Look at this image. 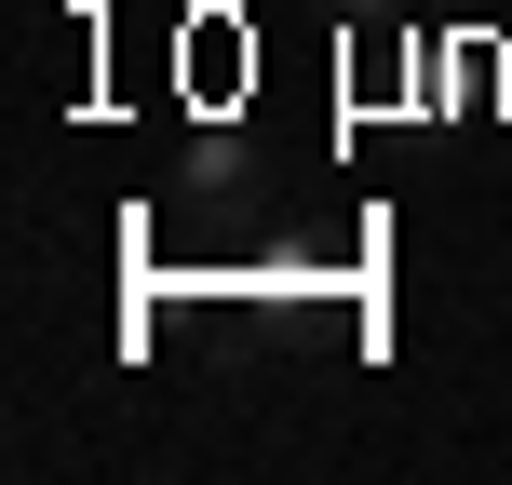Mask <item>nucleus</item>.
I'll use <instances>...</instances> for the list:
<instances>
[{
    "label": "nucleus",
    "mask_w": 512,
    "mask_h": 485,
    "mask_svg": "<svg viewBox=\"0 0 512 485\" xmlns=\"http://www.w3.org/2000/svg\"><path fill=\"white\" fill-rule=\"evenodd\" d=\"M337 14H391V0H337Z\"/></svg>",
    "instance_id": "obj_1"
}]
</instances>
